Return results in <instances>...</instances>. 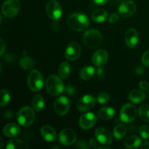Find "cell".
Wrapping results in <instances>:
<instances>
[{
  "label": "cell",
  "instance_id": "cell-28",
  "mask_svg": "<svg viewBox=\"0 0 149 149\" xmlns=\"http://www.w3.org/2000/svg\"><path fill=\"white\" fill-rule=\"evenodd\" d=\"M20 65L23 69L31 70L34 65L33 59L28 55H23L20 59Z\"/></svg>",
  "mask_w": 149,
  "mask_h": 149
},
{
  "label": "cell",
  "instance_id": "cell-45",
  "mask_svg": "<svg viewBox=\"0 0 149 149\" xmlns=\"http://www.w3.org/2000/svg\"><path fill=\"white\" fill-rule=\"evenodd\" d=\"M148 96H149V93H148Z\"/></svg>",
  "mask_w": 149,
  "mask_h": 149
},
{
  "label": "cell",
  "instance_id": "cell-24",
  "mask_svg": "<svg viewBox=\"0 0 149 149\" xmlns=\"http://www.w3.org/2000/svg\"><path fill=\"white\" fill-rule=\"evenodd\" d=\"M99 117L105 121L111 119L115 115V110L111 107L102 108L98 111Z\"/></svg>",
  "mask_w": 149,
  "mask_h": 149
},
{
  "label": "cell",
  "instance_id": "cell-26",
  "mask_svg": "<svg viewBox=\"0 0 149 149\" xmlns=\"http://www.w3.org/2000/svg\"><path fill=\"white\" fill-rule=\"evenodd\" d=\"M7 149H27L29 146L23 141L18 139H12L6 146Z\"/></svg>",
  "mask_w": 149,
  "mask_h": 149
},
{
  "label": "cell",
  "instance_id": "cell-38",
  "mask_svg": "<svg viewBox=\"0 0 149 149\" xmlns=\"http://www.w3.org/2000/svg\"><path fill=\"white\" fill-rule=\"evenodd\" d=\"M97 139H95V138H90V142H89V143H90V146L91 147H93V148H97Z\"/></svg>",
  "mask_w": 149,
  "mask_h": 149
},
{
  "label": "cell",
  "instance_id": "cell-33",
  "mask_svg": "<svg viewBox=\"0 0 149 149\" xmlns=\"http://www.w3.org/2000/svg\"><path fill=\"white\" fill-rule=\"evenodd\" d=\"M139 134L143 139L149 138V127L146 125H142L139 129Z\"/></svg>",
  "mask_w": 149,
  "mask_h": 149
},
{
  "label": "cell",
  "instance_id": "cell-23",
  "mask_svg": "<svg viewBox=\"0 0 149 149\" xmlns=\"http://www.w3.org/2000/svg\"><path fill=\"white\" fill-rule=\"evenodd\" d=\"M108 18V13L103 9H97L92 14V19L95 23H103Z\"/></svg>",
  "mask_w": 149,
  "mask_h": 149
},
{
  "label": "cell",
  "instance_id": "cell-2",
  "mask_svg": "<svg viewBox=\"0 0 149 149\" xmlns=\"http://www.w3.org/2000/svg\"><path fill=\"white\" fill-rule=\"evenodd\" d=\"M83 42L87 47L95 49L101 45L103 42V36L98 31L90 29L87 31L83 35Z\"/></svg>",
  "mask_w": 149,
  "mask_h": 149
},
{
  "label": "cell",
  "instance_id": "cell-22",
  "mask_svg": "<svg viewBox=\"0 0 149 149\" xmlns=\"http://www.w3.org/2000/svg\"><path fill=\"white\" fill-rule=\"evenodd\" d=\"M95 70L91 65H86L81 69L79 72L80 78L83 80H90L94 77Z\"/></svg>",
  "mask_w": 149,
  "mask_h": 149
},
{
  "label": "cell",
  "instance_id": "cell-3",
  "mask_svg": "<svg viewBox=\"0 0 149 149\" xmlns=\"http://www.w3.org/2000/svg\"><path fill=\"white\" fill-rule=\"evenodd\" d=\"M46 89L49 94L56 96L61 94L65 90V87L61 77L56 75H51L47 79Z\"/></svg>",
  "mask_w": 149,
  "mask_h": 149
},
{
  "label": "cell",
  "instance_id": "cell-20",
  "mask_svg": "<svg viewBox=\"0 0 149 149\" xmlns=\"http://www.w3.org/2000/svg\"><path fill=\"white\" fill-rule=\"evenodd\" d=\"M128 98L132 103L138 104L145 100L146 94L144 93V92L140 91L138 90H132L128 95Z\"/></svg>",
  "mask_w": 149,
  "mask_h": 149
},
{
  "label": "cell",
  "instance_id": "cell-16",
  "mask_svg": "<svg viewBox=\"0 0 149 149\" xmlns=\"http://www.w3.org/2000/svg\"><path fill=\"white\" fill-rule=\"evenodd\" d=\"M108 59H109L108 52L105 49H99L93 54L92 61L95 66L97 68H101L103 65H106Z\"/></svg>",
  "mask_w": 149,
  "mask_h": 149
},
{
  "label": "cell",
  "instance_id": "cell-7",
  "mask_svg": "<svg viewBox=\"0 0 149 149\" xmlns=\"http://www.w3.org/2000/svg\"><path fill=\"white\" fill-rule=\"evenodd\" d=\"M120 119L125 123H130L135 119L137 116L136 108L130 103L124 105L120 111Z\"/></svg>",
  "mask_w": 149,
  "mask_h": 149
},
{
  "label": "cell",
  "instance_id": "cell-14",
  "mask_svg": "<svg viewBox=\"0 0 149 149\" xmlns=\"http://www.w3.org/2000/svg\"><path fill=\"white\" fill-rule=\"evenodd\" d=\"M97 122V116L94 113L87 112L80 117L79 125L83 130L91 129Z\"/></svg>",
  "mask_w": 149,
  "mask_h": 149
},
{
  "label": "cell",
  "instance_id": "cell-34",
  "mask_svg": "<svg viewBox=\"0 0 149 149\" xmlns=\"http://www.w3.org/2000/svg\"><path fill=\"white\" fill-rule=\"evenodd\" d=\"M143 64L147 68H149V49L146 51L142 56Z\"/></svg>",
  "mask_w": 149,
  "mask_h": 149
},
{
  "label": "cell",
  "instance_id": "cell-37",
  "mask_svg": "<svg viewBox=\"0 0 149 149\" xmlns=\"http://www.w3.org/2000/svg\"><path fill=\"white\" fill-rule=\"evenodd\" d=\"M139 87L144 91H149V84L146 81H140Z\"/></svg>",
  "mask_w": 149,
  "mask_h": 149
},
{
  "label": "cell",
  "instance_id": "cell-35",
  "mask_svg": "<svg viewBox=\"0 0 149 149\" xmlns=\"http://www.w3.org/2000/svg\"><path fill=\"white\" fill-rule=\"evenodd\" d=\"M76 147L78 148L87 149L90 148L91 146H89V144L87 143V142H86L85 141H79V142H77V144H76Z\"/></svg>",
  "mask_w": 149,
  "mask_h": 149
},
{
  "label": "cell",
  "instance_id": "cell-39",
  "mask_svg": "<svg viewBox=\"0 0 149 149\" xmlns=\"http://www.w3.org/2000/svg\"><path fill=\"white\" fill-rule=\"evenodd\" d=\"M0 42H1V50H0V55H1V56H2L3 54L4 53V52H5L6 50V44L2 39H1Z\"/></svg>",
  "mask_w": 149,
  "mask_h": 149
},
{
  "label": "cell",
  "instance_id": "cell-29",
  "mask_svg": "<svg viewBox=\"0 0 149 149\" xmlns=\"http://www.w3.org/2000/svg\"><path fill=\"white\" fill-rule=\"evenodd\" d=\"M113 136L116 139L121 140L123 138H125V136L127 134V128L125 125H122V124H119L117 125L114 127L113 131Z\"/></svg>",
  "mask_w": 149,
  "mask_h": 149
},
{
  "label": "cell",
  "instance_id": "cell-25",
  "mask_svg": "<svg viewBox=\"0 0 149 149\" xmlns=\"http://www.w3.org/2000/svg\"><path fill=\"white\" fill-rule=\"evenodd\" d=\"M58 75L62 79H65L69 77L71 74V65L68 62H63L58 68Z\"/></svg>",
  "mask_w": 149,
  "mask_h": 149
},
{
  "label": "cell",
  "instance_id": "cell-4",
  "mask_svg": "<svg viewBox=\"0 0 149 149\" xmlns=\"http://www.w3.org/2000/svg\"><path fill=\"white\" fill-rule=\"evenodd\" d=\"M17 120L18 123L24 127L31 126L35 120L33 109L29 106L21 108L17 113Z\"/></svg>",
  "mask_w": 149,
  "mask_h": 149
},
{
  "label": "cell",
  "instance_id": "cell-12",
  "mask_svg": "<svg viewBox=\"0 0 149 149\" xmlns=\"http://www.w3.org/2000/svg\"><path fill=\"white\" fill-rule=\"evenodd\" d=\"M81 52V49L79 43L75 42L68 44L65 51V57L68 61H74L78 59Z\"/></svg>",
  "mask_w": 149,
  "mask_h": 149
},
{
  "label": "cell",
  "instance_id": "cell-44",
  "mask_svg": "<svg viewBox=\"0 0 149 149\" xmlns=\"http://www.w3.org/2000/svg\"><path fill=\"white\" fill-rule=\"evenodd\" d=\"M0 140H1V145H0V148H1L3 147V140L1 138H0Z\"/></svg>",
  "mask_w": 149,
  "mask_h": 149
},
{
  "label": "cell",
  "instance_id": "cell-9",
  "mask_svg": "<svg viewBox=\"0 0 149 149\" xmlns=\"http://www.w3.org/2000/svg\"><path fill=\"white\" fill-rule=\"evenodd\" d=\"M77 141V134L73 130L64 129L60 132L58 135V141L63 146H71Z\"/></svg>",
  "mask_w": 149,
  "mask_h": 149
},
{
  "label": "cell",
  "instance_id": "cell-1",
  "mask_svg": "<svg viewBox=\"0 0 149 149\" xmlns=\"http://www.w3.org/2000/svg\"><path fill=\"white\" fill-rule=\"evenodd\" d=\"M67 23L73 30L81 31L88 27L90 25V20L85 14L81 13H74L68 17Z\"/></svg>",
  "mask_w": 149,
  "mask_h": 149
},
{
  "label": "cell",
  "instance_id": "cell-31",
  "mask_svg": "<svg viewBox=\"0 0 149 149\" xmlns=\"http://www.w3.org/2000/svg\"><path fill=\"white\" fill-rule=\"evenodd\" d=\"M10 100V93L6 89H3L1 91V100H0V106L1 107L7 106Z\"/></svg>",
  "mask_w": 149,
  "mask_h": 149
},
{
  "label": "cell",
  "instance_id": "cell-10",
  "mask_svg": "<svg viewBox=\"0 0 149 149\" xmlns=\"http://www.w3.org/2000/svg\"><path fill=\"white\" fill-rule=\"evenodd\" d=\"M70 108L69 100L65 96L58 97L54 103V110L59 116H64L68 113Z\"/></svg>",
  "mask_w": 149,
  "mask_h": 149
},
{
  "label": "cell",
  "instance_id": "cell-18",
  "mask_svg": "<svg viewBox=\"0 0 149 149\" xmlns=\"http://www.w3.org/2000/svg\"><path fill=\"white\" fill-rule=\"evenodd\" d=\"M40 132L43 139L47 142L54 141L57 138L56 131L52 127L49 125H44L41 128Z\"/></svg>",
  "mask_w": 149,
  "mask_h": 149
},
{
  "label": "cell",
  "instance_id": "cell-32",
  "mask_svg": "<svg viewBox=\"0 0 149 149\" xmlns=\"http://www.w3.org/2000/svg\"><path fill=\"white\" fill-rule=\"evenodd\" d=\"M109 100H110V95L107 93H105V92H102V93H99L97 96V102L101 103V104L108 103Z\"/></svg>",
  "mask_w": 149,
  "mask_h": 149
},
{
  "label": "cell",
  "instance_id": "cell-21",
  "mask_svg": "<svg viewBox=\"0 0 149 149\" xmlns=\"http://www.w3.org/2000/svg\"><path fill=\"white\" fill-rule=\"evenodd\" d=\"M125 147L127 148H136L141 144V138L136 135H130L125 139L124 142Z\"/></svg>",
  "mask_w": 149,
  "mask_h": 149
},
{
  "label": "cell",
  "instance_id": "cell-30",
  "mask_svg": "<svg viewBox=\"0 0 149 149\" xmlns=\"http://www.w3.org/2000/svg\"><path fill=\"white\" fill-rule=\"evenodd\" d=\"M138 115L141 120L149 123V105L143 104L138 109Z\"/></svg>",
  "mask_w": 149,
  "mask_h": 149
},
{
  "label": "cell",
  "instance_id": "cell-36",
  "mask_svg": "<svg viewBox=\"0 0 149 149\" xmlns=\"http://www.w3.org/2000/svg\"><path fill=\"white\" fill-rule=\"evenodd\" d=\"M119 15L117 13H112L111 15L109 17V23H116V22L119 20Z\"/></svg>",
  "mask_w": 149,
  "mask_h": 149
},
{
  "label": "cell",
  "instance_id": "cell-41",
  "mask_svg": "<svg viewBox=\"0 0 149 149\" xmlns=\"http://www.w3.org/2000/svg\"><path fill=\"white\" fill-rule=\"evenodd\" d=\"M93 1L97 5H103V4L109 2L110 0H93Z\"/></svg>",
  "mask_w": 149,
  "mask_h": 149
},
{
  "label": "cell",
  "instance_id": "cell-11",
  "mask_svg": "<svg viewBox=\"0 0 149 149\" xmlns=\"http://www.w3.org/2000/svg\"><path fill=\"white\" fill-rule=\"evenodd\" d=\"M95 100V97L92 95H85L79 100L77 105V109L80 111H88L94 107Z\"/></svg>",
  "mask_w": 149,
  "mask_h": 149
},
{
  "label": "cell",
  "instance_id": "cell-42",
  "mask_svg": "<svg viewBox=\"0 0 149 149\" xmlns=\"http://www.w3.org/2000/svg\"><path fill=\"white\" fill-rule=\"evenodd\" d=\"M144 72V69L142 66H138L135 69V73L138 75H141V74H143Z\"/></svg>",
  "mask_w": 149,
  "mask_h": 149
},
{
  "label": "cell",
  "instance_id": "cell-13",
  "mask_svg": "<svg viewBox=\"0 0 149 149\" xmlns=\"http://www.w3.org/2000/svg\"><path fill=\"white\" fill-rule=\"evenodd\" d=\"M95 135L97 141L102 145L109 146L112 142V135L110 131L103 127H100L96 129Z\"/></svg>",
  "mask_w": 149,
  "mask_h": 149
},
{
  "label": "cell",
  "instance_id": "cell-8",
  "mask_svg": "<svg viewBox=\"0 0 149 149\" xmlns=\"http://www.w3.org/2000/svg\"><path fill=\"white\" fill-rule=\"evenodd\" d=\"M46 13L51 20H57L61 18L62 16V7L58 1L51 0L46 6Z\"/></svg>",
  "mask_w": 149,
  "mask_h": 149
},
{
  "label": "cell",
  "instance_id": "cell-40",
  "mask_svg": "<svg viewBox=\"0 0 149 149\" xmlns=\"http://www.w3.org/2000/svg\"><path fill=\"white\" fill-rule=\"evenodd\" d=\"M65 92L68 93L69 95H73L75 93V90H74V88L71 86H68V87H65Z\"/></svg>",
  "mask_w": 149,
  "mask_h": 149
},
{
  "label": "cell",
  "instance_id": "cell-6",
  "mask_svg": "<svg viewBox=\"0 0 149 149\" xmlns=\"http://www.w3.org/2000/svg\"><path fill=\"white\" fill-rule=\"evenodd\" d=\"M20 9V0H5L1 6L2 14L8 18H12L17 15Z\"/></svg>",
  "mask_w": 149,
  "mask_h": 149
},
{
  "label": "cell",
  "instance_id": "cell-43",
  "mask_svg": "<svg viewBox=\"0 0 149 149\" xmlns=\"http://www.w3.org/2000/svg\"><path fill=\"white\" fill-rule=\"evenodd\" d=\"M141 148L143 149H149V141L144 143L142 145V146H141Z\"/></svg>",
  "mask_w": 149,
  "mask_h": 149
},
{
  "label": "cell",
  "instance_id": "cell-15",
  "mask_svg": "<svg viewBox=\"0 0 149 149\" xmlns=\"http://www.w3.org/2000/svg\"><path fill=\"white\" fill-rule=\"evenodd\" d=\"M136 11V4L130 0L124 1L119 7V14L124 17H131Z\"/></svg>",
  "mask_w": 149,
  "mask_h": 149
},
{
  "label": "cell",
  "instance_id": "cell-5",
  "mask_svg": "<svg viewBox=\"0 0 149 149\" xmlns=\"http://www.w3.org/2000/svg\"><path fill=\"white\" fill-rule=\"evenodd\" d=\"M27 83L31 91H40L44 86V79L42 74L37 70H32L28 75Z\"/></svg>",
  "mask_w": 149,
  "mask_h": 149
},
{
  "label": "cell",
  "instance_id": "cell-17",
  "mask_svg": "<svg viewBox=\"0 0 149 149\" xmlns=\"http://www.w3.org/2000/svg\"><path fill=\"white\" fill-rule=\"evenodd\" d=\"M139 42L138 33L135 29H128L125 34V42L129 48H135Z\"/></svg>",
  "mask_w": 149,
  "mask_h": 149
},
{
  "label": "cell",
  "instance_id": "cell-19",
  "mask_svg": "<svg viewBox=\"0 0 149 149\" xmlns=\"http://www.w3.org/2000/svg\"><path fill=\"white\" fill-rule=\"evenodd\" d=\"M20 129L17 125L15 123H9L4 126L3 133L8 138H15L20 134Z\"/></svg>",
  "mask_w": 149,
  "mask_h": 149
},
{
  "label": "cell",
  "instance_id": "cell-27",
  "mask_svg": "<svg viewBox=\"0 0 149 149\" xmlns=\"http://www.w3.org/2000/svg\"><path fill=\"white\" fill-rule=\"evenodd\" d=\"M33 109L36 111H41L45 107V100L44 97L40 95H36L33 96L31 101Z\"/></svg>",
  "mask_w": 149,
  "mask_h": 149
}]
</instances>
